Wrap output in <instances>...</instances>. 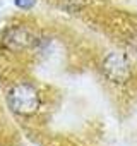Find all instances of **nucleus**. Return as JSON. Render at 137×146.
Masks as SVG:
<instances>
[{
	"label": "nucleus",
	"mask_w": 137,
	"mask_h": 146,
	"mask_svg": "<svg viewBox=\"0 0 137 146\" xmlns=\"http://www.w3.org/2000/svg\"><path fill=\"white\" fill-rule=\"evenodd\" d=\"M7 102L12 112L22 117H29L38 112L41 105V96L36 86H33L31 83H17L9 90Z\"/></svg>",
	"instance_id": "f257e3e1"
},
{
	"label": "nucleus",
	"mask_w": 137,
	"mask_h": 146,
	"mask_svg": "<svg viewBox=\"0 0 137 146\" xmlns=\"http://www.w3.org/2000/svg\"><path fill=\"white\" fill-rule=\"evenodd\" d=\"M103 72L111 83H127L130 78V64L122 53H110L103 62Z\"/></svg>",
	"instance_id": "f03ea898"
},
{
	"label": "nucleus",
	"mask_w": 137,
	"mask_h": 146,
	"mask_svg": "<svg viewBox=\"0 0 137 146\" xmlns=\"http://www.w3.org/2000/svg\"><path fill=\"white\" fill-rule=\"evenodd\" d=\"M5 43H7L9 46H12V48H24V46H28V45L31 43V38L28 36L26 31H22V29H14V31H11V35L7 36Z\"/></svg>",
	"instance_id": "7ed1b4c3"
},
{
	"label": "nucleus",
	"mask_w": 137,
	"mask_h": 146,
	"mask_svg": "<svg viewBox=\"0 0 137 146\" xmlns=\"http://www.w3.org/2000/svg\"><path fill=\"white\" fill-rule=\"evenodd\" d=\"M36 2H38V0H14L16 7L21 9V11H29V9H33V7L36 5Z\"/></svg>",
	"instance_id": "20e7f679"
}]
</instances>
